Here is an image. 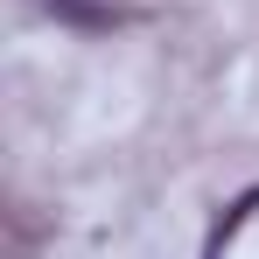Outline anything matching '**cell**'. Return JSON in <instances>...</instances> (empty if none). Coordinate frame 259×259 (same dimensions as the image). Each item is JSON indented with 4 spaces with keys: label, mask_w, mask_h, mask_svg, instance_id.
<instances>
[{
    "label": "cell",
    "mask_w": 259,
    "mask_h": 259,
    "mask_svg": "<svg viewBox=\"0 0 259 259\" xmlns=\"http://www.w3.org/2000/svg\"><path fill=\"white\" fill-rule=\"evenodd\" d=\"M49 14H63V21H91V28H105V21H119L112 7H84V0H49Z\"/></svg>",
    "instance_id": "2"
},
{
    "label": "cell",
    "mask_w": 259,
    "mask_h": 259,
    "mask_svg": "<svg viewBox=\"0 0 259 259\" xmlns=\"http://www.w3.org/2000/svg\"><path fill=\"white\" fill-rule=\"evenodd\" d=\"M252 210H259V189H245V196H238V203L224 210V224L210 231V252H203V259H224V238H231V231H238V224H245Z\"/></svg>",
    "instance_id": "1"
}]
</instances>
